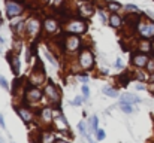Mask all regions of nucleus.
<instances>
[{"label": "nucleus", "instance_id": "nucleus-1", "mask_svg": "<svg viewBox=\"0 0 154 143\" xmlns=\"http://www.w3.org/2000/svg\"><path fill=\"white\" fill-rule=\"evenodd\" d=\"M66 30L70 34H81L87 30V24L82 19H70L66 24Z\"/></svg>", "mask_w": 154, "mask_h": 143}, {"label": "nucleus", "instance_id": "nucleus-2", "mask_svg": "<svg viewBox=\"0 0 154 143\" xmlns=\"http://www.w3.org/2000/svg\"><path fill=\"white\" fill-rule=\"evenodd\" d=\"M138 30L144 39L154 37V22L153 21H142L138 24Z\"/></svg>", "mask_w": 154, "mask_h": 143}, {"label": "nucleus", "instance_id": "nucleus-3", "mask_svg": "<svg viewBox=\"0 0 154 143\" xmlns=\"http://www.w3.org/2000/svg\"><path fill=\"white\" fill-rule=\"evenodd\" d=\"M23 13V6L15 1V0H8L6 1V15L9 18H14V16H18Z\"/></svg>", "mask_w": 154, "mask_h": 143}, {"label": "nucleus", "instance_id": "nucleus-4", "mask_svg": "<svg viewBox=\"0 0 154 143\" xmlns=\"http://www.w3.org/2000/svg\"><path fill=\"white\" fill-rule=\"evenodd\" d=\"M79 64L82 69H91L93 64H94V57L90 51H82L81 55H79Z\"/></svg>", "mask_w": 154, "mask_h": 143}, {"label": "nucleus", "instance_id": "nucleus-5", "mask_svg": "<svg viewBox=\"0 0 154 143\" xmlns=\"http://www.w3.org/2000/svg\"><path fill=\"white\" fill-rule=\"evenodd\" d=\"M26 30L30 36H36L41 30V21L36 19V18H30L27 22H26Z\"/></svg>", "mask_w": 154, "mask_h": 143}, {"label": "nucleus", "instance_id": "nucleus-6", "mask_svg": "<svg viewBox=\"0 0 154 143\" xmlns=\"http://www.w3.org/2000/svg\"><path fill=\"white\" fill-rule=\"evenodd\" d=\"M45 94L48 95V98L51 100V103H58L60 101V94H58V90L55 88V85L52 82H48L47 87H45Z\"/></svg>", "mask_w": 154, "mask_h": 143}, {"label": "nucleus", "instance_id": "nucleus-7", "mask_svg": "<svg viewBox=\"0 0 154 143\" xmlns=\"http://www.w3.org/2000/svg\"><path fill=\"white\" fill-rule=\"evenodd\" d=\"M79 45H81V40H79V37H78L76 34H72V36H69V37L66 39V48L70 49V51L78 49Z\"/></svg>", "mask_w": 154, "mask_h": 143}, {"label": "nucleus", "instance_id": "nucleus-8", "mask_svg": "<svg viewBox=\"0 0 154 143\" xmlns=\"http://www.w3.org/2000/svg\"><path fill=\"white\" fill-rule=\"evenodd\" d=\"M93 13H94V7H93V4H90V3H84V4L79 7V15L84 16V18H90Z\"/></svg>", "mask_w": 154, "mask_h": 143}, {"label": "nucleus", "instance_id": "nucleus-9", "mask_svg": "<svg viewBox=\"0 0 154 143\" xmlns=\"http://www.w3.org/2000/svg\"><path fill=\"white\" fill-rule=\"evenodd\" d=\"M148 57L145 55V54H138V55H135L133 57V64L136 66V67H147V64H148Z\"/></svg>", "mask_w": 154, "mask_h": 143}, {"label": "nucleus", "instance_id": "nucleus-10", "mask_svg": "<svg viewBox=\"0 0 154 143\" xmlns=\"http://www.w3.org/2000/svg\"><path fill=\"white\" fill-rule=\"evenodd\" d=\"M44 27H45V30H47L48 33H55L57 28H58V22H57L54 18H47V19L44 21Z\"/></svg>", "mask_w": 154, "mask_h": 143}, {"label": "nucleus", "instance_id": "nucleus-11", "mask_svg": "<svg viewBox=\"0 0 154 143\" xmlns=\"http://www.w3.org/2000/svg\"><path fill=\"white\" fill-rule=\"evenodd\" d=\"M41 90L39 88H35V87H32L29 91H27V100L29 101H38V100H41Z\"/></svg>", "mask_w": 154, "mask_h": 143}, {"label": "nucleus", "instance_id": "nucleus-12", "mask_svg": "<svg viewBox=\"0 0 154 143\" xmlns=\"http://www.w3.org/2000/svg\"><path fill=\"white\" fill-rule=\"evenodd\" d=\"M109 24L117 28V27H120V25L123 24V18H121L118 13H111V16H109Z\"/></svg>", "mask_w": 154, "mask_h": 143}, {"label": "nucleus", "instance_id": "nucleus-13", "mask_svg": "<svg viewBox=\"0 0 154 143\" xmlns=\"http://www.w3.org/2000/svg\"><path fill=\"white\" fill-rule=\"evenodd\" d=\"M17 112H18V115L23 118L24 122H30V121H32V113H30L27 109H24V107H18Z\"/></svg>", "mask_w": 154, "mask_h": 143}, {"label": "nucleus", "instance_id": "nucleus-14", "mask_svg": "<svg viewBox=\"0 0 154 143\" xmlns=\"http://www.w3.org/2000/svg\"><path fill=\"white\" fill-rule=\"evenodd\" d=\"M141 100L138 98V97H135V95H130V94H124L121 95V103H129V104H132V103H139Z\"/></svg>", "mask_w": 154, "mask_h": 143}, {"label": "nucleus", "instance_id": "nucleus-15", "mask_svg": "<svg viewBox=\"0 0 154 143\" xmlns=\"http://www.w3.org/2000/svg\"><path fill=\"white\" fill-rule=\"evenodd\" d=\"M106 6H108V9L111 10V12H114V13H117L123 6H121V3H118V1H108L106 3Z\"/></svg>", "mask_w": 154, "mask_h": 143}, {"label": "nucleus", "instance_id": "nucleus-16", "mask_svg": "<svg viewBox=\"0 0 154 143\" xmlns=\"http://www.w3.org/2000/svg\"><path fill=\"white\" fill-rule=\"evenodd\" d=\"M11 66H12L14 75H18V73H20V61H18V57L11 58Z\"/></svg>", "mask_w": 154, "mask_h": 143}, {"label": "nucleus", "instance_id": "nucleus-17", "mask_svg": "<svg viewBox=\"0 0 154 143\" xmlns=\"http://www.w3.org/2000/svg\"><path fill=\"white\" fill-rule=\"evenodd\" d=\"M52 116H54V113H52L51 107H45V109L42 110V119H45V121H51Z\"/></svg>", "mask_w": 154, "mask_h": 143}, {"label": "nucleus", "instance_id": "nucleus-18", "mask_svg": "<svg viewBox=\"0 0 154 143\" xmlns=\"http://www.w3.org/2000/svg\"><path fill=\"white\" fill-rule=\"evenodd\" d=\"M52 142H54V136L51 133H48V131L42 133V143H52Z\"/></svg>", "mask_w": 154, "mask_h": 143}, {"label": "nucleus", "instance_id": "nucleus-19", "mask_svg": "<svg viewBox=\"0 0 154 143\" xmlns=\"http://www.w3.org/2000/svg\"><path fill=\"white\" fill-rule=\"evenodd\" d=\"M121 110H123L124 113H132V112H133L132 104H129V103H121Z\"/></svg>", "mask_w": 154, "mask_h": 143}, {"label": "nucleus", "instance_id": "nucleus-20", "mask_svg": "<svg viewBox=\"0 0 154 143\" xmlns=\"http://www.w3.org/2000/svg\"><path fill=\"white\" fill-rule=\"evenodd\" d=\"M103 93L106 95H109V97H117V91H115L114 88H109V87L103 88Z\"/></svg>", "mask_w": 154, "mask_h": 143}, {"label": "nucleus", "instance_id": "nucleus-21", "mask_svg": "<svg viewBox=\"0 0 154 143\" xmlns=\"http://www.w3.org/2000/svg\"><path fill=\"white\" fill-rule=\"evenodd\" d=\"M147 69H148V72L154 73V60H150V61H148V64H147Z\"/></svg>", "mask_w": 154, "mask_h": 143}, {"label": "nucleus", "instance_id": "nucleus-22", "mask_svg": "<svg viewBox=\"0 0 154 143\" xmlns=\"http://www.w3.org/2000/svg\"><path fill=\"white\" fill-rule=\"evenodd\" d=\"M126 9H127V10H132L133 13L139 10V9H138V6H135V4H127V6H126Z\"/></svg>", "mask_w": 154, "mask_h": 143}, {"label": "nucleus", "instance_id": "nucleus-23", "mask_svg": "<svg viewBox=\"0 0 154 143\" xmlns=\"http://www.w3.org/2000/svg\"><path fill=\"white\" fill-rule=\"evenodd\" d=\"M120 81H121V85H127V82H129V76H127V73H126L124 76H120Z\"/></svg>", "mask_w": 154, "mask_h": 143}, {"label": "nucleus", "instance_id": "nucleus-24", "mask_svg": "<svg viewBox=\"0 0 154 143\" xmlns=\"http://www.w3.org/2000/svg\"><path fill=\"white\" fill-rule=\"evenodd\" d=\"M96 134H97V140H103L105 139V131L103 130H97Z\"/></svg>", "mask_w": 154, "mask_h": 143}, {"label": "nucleus", "instance_id": "nucleus-25", "mask_svg": "<svg viewBox=\"0 0 154 143\" xmlns=\"http://www.w3.org/2000/svg\"><path fill=\"white\" fill-rule=\"evenodd\" d=\"M82 94H84L85 98L90 95V90H88V87H87V85H82Z\"/></svg>", "mask_w": 154, "mask_h": 143}, {"label": "nucleus", "instance_id": "nucleus-26", "mask_svg": "<svg viewBox=\"0 0 154 143\" xmlns=\"http://www.w3.org/2000/svg\"><path fill=\"white\" fill-rule=\"evenodd\" d=\"M91 125H93V130L97 131V118H96V116L91 118Z\"/></svg>", "mask_w": 154, "mask_h": 143}, {"label": "nucleus", "instance_id": "nucleus-27", "mask_svg": "<svg viewBox=\"0 0 154 143\" xmlns=\"http://www.w3.org/2000/svg\"><path fill=\"white\" fill-rule=\"evenodd\" d=\"M150 43H148V42H147V43H145V42H144V43H141V48H139V49H141V51H148V49H150Z\"/></svg>", "mask_w": 154, "mask_h": 143}, {"label": "nucleus", "instance_id": "nucleus-28", "mask_svg": "<svg viewBox=\"0 0 154 143\" xmlns=\"http://www.w3.org/2000/svg\"><path fill=\"white\" fill-rule=\"evenodd\" d=\"M45 55H47V58H48V60L51 61V63H52V64H54V66H57V63H55V60H54V57H52V55H50V52H48V51L45 52Z\"/></svg>", "mask_w": 154, "mask_h": 143}, {"label": "nucleus", "instance_id": "nucleus-29", "mask_svg": "<svg viewBox=\"0 0 154 143\" xmlns=\"http://www.w3.org/2000/svg\"><path fill=\"white\" fill-rule=\"evenodd\" d=\"M0 85H2L3 88H9V85H8L6 79H5V78H2V76H0Z\"/></svg>", "mask_w": 154, "mask_h": 143}, {"label": "nucleus", "instance_id": "nucleus-30", "mask_svg": "<svg viewBox=\"0 0 154 143\" xmlns=\"http://www.w3.org/2000/svg\"><path fill=\"white\" fill-rule=\"evenodd\" d=\"M82 103V98L81 97H78V98H75L73 101H72V104H75V106H78V104H81Z\"/></svg>", "mask_w": 154, "mask_h": 143}, {"label": "nucleus", "instance_id": "nucleus-31", "mask_svg": "<svg viewBox=\"0 0 154 143\" xmlns=\"http://www.w3.org/2000/svg\"><path fill=\"white\" fill-rule=\"evenodd\" d=\"M0 127H3V128L6 127V125H5V121H3V116H2V115H0Z\"/></svg>", "mask_w": 154, "mask_h": 143}, {"label": "nucleus", "instance_id": "nucleus-32", "mask_svg": "<svg viewBox=\"0 0 154 143\" xmlns=\"http://www.w3.org/2000/svg\"><path fill=\"white\" fill-rule=\"evenodd\" d=\"M117 67H121V58H117V63H115Z\"/></svg>", "mask_w": 154, "mask_h": 143}, {"label": "nucleus", "instance_id": "nucleus-33", "mask_svg": "<svg viewBox=\"0 0 154 143\" xmlns=\"http://www.w3.org/2000/svg\"><path fill=\"white\" fill-rule=\"evenodd\" d=\"M99 15L102 16V19H103V21H106V16H105V13H103L102 10H99Z\"/></svg>", "mask_w": 154, "mask_h": 143}, {"label": "nucleus", "instance_id": "nucleus-34", "mask_svg": "<svg viewBox=\"0 0 154 143\" xmlns=\"http://www.w3.org/2000/svg\"><path fill=\"white\" fill-rule=\"evenodd\" d=\"M79 79H81V81H82V82H87V81H88V78H87V76H81V78H79Z\"/></svg>", "mask_w": 154, "mask_h": 143}, {"label": "nucleus", "instance_id": "nucleus-35", "mask_svg": "<svg viewBox=\"0 0 154 143\" xmlns=\"http://www.w3.org/2000/svg\"><path fill=\"white\" fill-rule=\"evenodd\" d=\"M61 3V0H55V4H60Z\"/></svg>", "mask_w": 154, "mask_h": 143}, {"label": "nucleus", "instance_id": "nucleus-36", "mask_svg": "<svg viewBox=\"0 0 154 143\" xmlns=\"http://www.w3.org/2000/svg\"><path fill=\"white\" fill-rule=\"evenodd\" d=\"M151 48H153V51H154V43H153V46H151Z\"/></svg>", "mask_w": 154, "mask_h": 143}, {"label": "nucleus", "instance_id": "nucleus-37", "mask_svg": "<svg viewBox=\"0 0 154 143\" xmlns=\"http://www.w3.org/2000/svg\"><path fill=\"white\" fill-rule=\"evenodd\" d=\"M0 143H3V140H2V139H0Z\"/></svg>", "mask_w": 154, "mask_h": 143}, {"label": "nucleus", "instance_id": "nucleus-38", "mask_svg": "<svg viewBox=\"0 0 154 143\" xmlns=\"http://www.w3.org/2000/svg\"><path fill=\"white\" fill-rule=\"evenodd\" d=\"M0 25H2V19H0Z\"/></svg>", "mask_w": 154, "mask_h": 143}, {"label": "nucleus", "instance_id": "nucleus-39", "mask_svg": "<svg viewBox=\"0 0 154 143\" xmlns=\"http://www.w3.org/2000/svg\"><path fill=\"white\" fill-rule=\"evenodd\" d=\"M58 143H66V142H58Z\"/></svg>", "mask_w": 154, "mask_h": 143}, {"label": "nucleus", "instance_id": "nucleus-40", "mask_svg": "<svg viewBox=\"0 0 154 143\" xmlns=\"http://www.w3.org/2000/svg\"><path fill=\"white\" fill-rule=\"evenodd\" d=\"M44 1H50V0H44Z\"/></svg>", "mask_w": 154, "mask_h": 143}, {"label": "nucleus", "instance_id": "nucleus-41", "mask_svg": "<svg viewBox=\"0 0 154 143\" xmlns=\"http://www.w3.org/2000/svg\"><path fill=\"white\" fill-rule=\"evenodd\" d=\"M79 1H85V0H79Z\"/></svg>", "mask_w": 154, "mask_h": 143}, {"label": "nucleus", "instance_id": "nucleus-42", "mask_svg": "<svg viewBox=\"0 0 154 143\" xmlns=\"http://www.w3.org/2000/svg\"><path fill=\"white\" fill-rule=\"evenodd\" d=\"M153 81H154V75H153Z\"/></svg>", "mask_w": 154, "mask_h": 143}]
</instances>
